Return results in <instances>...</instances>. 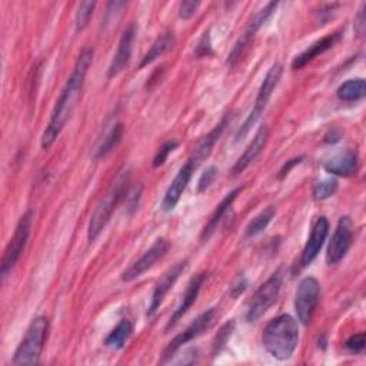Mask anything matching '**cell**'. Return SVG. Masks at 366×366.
<instances>
[{
	"label": "cell",
	"mask_w": 366,
	"mask_h": 366,
	"mask_svg": "<svg viewBox=\"0 0 366 366\" xmlns=\"http://www.w3.org/2000/svg\"><path fill=\"white\" fill-rule=\"evenodd\" d=\"M93 60V49H85L78 60L70 78L66 81L59 99L56 101V105L53 108L50 120L42 135V148L46 151L55 143V140L62 133L63 127L66 126L67 120L70 119L73 110H75L85 84L86 73L92 64Z\"/></svg>",
	"instance_id": "6da1fadb"
},
{
	"label": "cell",
	"mask_w": 366,
	"mask_h": 366,
	"mask_svg": "<svg viewBox=\"0 0 366 366\" xmlns=\"http://www.w3.org/2000/svg\"><path fill=\"white\" fill-rule=\"evenodd\" d=\"M262 343L272 358L278 360L289 359L299 343L298 322L290 315H280L272 319L263 331Z\"/></svg>",
	"instance_id": "7a4b0ae2"
},
{
	"label": "cell",
	"mask_w": 366,
	"mask_h": 366,
	"mask_svg": "<svg viewBox=\"0 0 366 366\" xmlns=\"http://www.w3.org/2000/svg\"><path fill=\"white\" fill-rule=\"evenodd\" d=\"M129 179H130V175L127 171L119 173V176L115 179V182L110 186L106 196L96 206V209L91 217L89 229H88V239L91 242H93L102 234V231L106 228L108 222L110 221L115 209L120 203L122 198L127 193Z\"/></svg>",
	"instance_id": "3957f363"
},
{
	"label": "cell",
	"mask_w": 366,
	"mask_h": 366,
	"mask_svg": "<svg viewBox=\"0 0 366 366\" xmlns=\"http://www.w3.org/2000/svg\"><path fill=\"white\" fill-rule=\"evenodd\" d=\"M49 333V321L45 316H38L29 325L21 345L18 346L13 363L15 365H36L39 363Z\"/></svg>",
	"instance_id": "277c9868"
},
{
	"label": "cell",
	"mask_w": 366,
	"mask_h": 366,
	"mask_svg": "<svg viewBox=\"0 0 366 366\" xmlns=\"http://www.w3.org/2000/svg\"><path fill=\"white\" fill-rule=\"evenodd\" d=\"M282 73H283V69L278 63H275L269 69V72L266 73V76H265V79H263V82L261 85V89H259L255 106H253L252 112L249 113V116L246 118V120L244 122V125L241 126V129L238 130V133L235 136L236 142L245 139L248 136V133L251 132V129L255 126V123L259 120V118L263 115V110L266 109V105H268L273 91L279 85V81L282 78Z\"/></svg>",
	"instance_id": "5b68a950"
},
{
	"label": "cell",
	"mask_w": 366,
	"mask_h": 366,
	"mask_svg": "<svg viewBox=\"0 0 366 366\" xmlns=\"http://www.w3.org/2000/svg\"><path fill=\"white\" fill-rule=\"evenodd\" d=\"M32 219H33V212L32 210H28L19 219V222H18L16 229H15V234H13L9 245L5 249V253H4V258H2V265H0V273H2L4 279L12 272V269L16 266V263L19 262L21 256L25 252V248L28 245V239L30 236Z\"/></svg>",
	"instance_id": "8992f818"
},
{
	"label": "cell",
	"mask_w": 366,
	"mask_h": 366,
	"mask_svg": "<svg viewBox=\"0 0 366 366\" xmlns=\"http://www.w3.org/2000/svg\"><path fill=\"white\" fill-rule=\"evenodd\" d=\"M283 282V269H278L265 283L259 286L246 312L248 322H256L278 299Z\"/></svg>",
	"instance_id": "52a82bcc"
},
{
	"label": "cell",
	"mask_w": 366,
	"mask_h": 366,
	"mask_svg": "<svg viewBox=\"0 0 366 366\" xmlns=\"http://www.w3.org/2000/svg\"><path fill=\"white\" fill-rule=\"evenodd\" d=\"M319 297L321 285L315 278L308 276L299 283L295 298V311L298 315V321L304 326H308L311 324L319 302Z\"/></svg>",
	"instance_id": "ba28073f"
},
{
	"label": "cell",
	"mask_w": 366,
	"mask_h": 366,
	"mask_svg": "<svg viewBox=\"0 0 366 366\" xmlns=\"http://www.w3.org/2000/svg\"><path fill=\"white\" fill-rule=\"evenodd\" d=\"M217 316V311L216 308H210L209 311L203 312L202 315H199L182 333H179L173 341H171V343L166 346V349L164 350L162 359L161 362L165 363L168 362L183 345H186L188 342L199 338L200 335H203L207 329L212 328V325L215 324Z\"/></svg>",
	"instance_id": "9c48e42d"
},
{
	"label": "cell",
	"mask_w": 366,
	"mask_h": 366,
	"mask_svg": "<svg viewBox=\"0 0 366 366\" xmlns=\"http://www.w3.org/2000/svg\"><path fill=\"white\" fill-rule=\"evenodd\" d=\"M353 241V222L349 216H342L332 235L326 252V263L329 266L339 263L348 253Z\"/></svg>",
	"instance_id": "30bf717a"
},
{
	"label": "cell",
	"mask_w": 366,
	"mask_h": 366,
	"mask_svg": "<svg viewBox=\"0 0 366 366\" xmlns=\"http://www.w3.org/2000/svg\"><path fill=\"white\" fill-rule=\"evenodd\" d=\"M169 251V242L165 238L156 239V242L143 253L140 259H137L130 268H127L122 273V280L123 282H132L142 276L144 272H148L155 266V263L162 259Z\"/></svg>",
	"instance_id": "8fae6325"
},
{
	"label": "cell",
	"mask_w": 366,
	"mask_h": 366,
	"mask_svg": "<svg viewBox=\"0 0 366 366\" xmlns=\"http://www.w3.org/2000/svg\"><path fill=\"white\" fill-rule=\"evenodd\" d=\"M188 268V261H182L179 263H176L173 268H171L162 278L161 280L156 283L155 290L152 294V299L149 304V309H148V315L149 318L154 316L156 314V311L161 308V305L164 304L166 295L169 294V290L173 287V285L176 283V280L179 279V276L183 273V270Z\"/></svg>",
	"instance_id": "7c38bea8"
},
{
	"label": "cell",
	"mask_w": 366,
	"mask_h": 366,
	"mask_svg": "<svg viewBox=\"0 0 366 366\" xmlns=\"http://www.w3.org/2000/svg\"><path fill=\"white\" fill-rule=\"evenodd\" d=\"M329 234V222L325 216H321L318 221L315 222L311 235L308 238V242L304 248L302 256H301V266L307 268L308 265H311L315 258L319 255L326 238Z\"/></svg>",
	"instance_id": "4fadbf2b"
},
{
	"label": "cell",
	"mask_w": 366,
	"mask_h": 366,
	"mask_svg": "<svg viewBox=\"0 0 366 366\" xmlns=\"http://www.w3.org/2000/svg\"><path fill=\"white\" fill-rule=\"evenodd\" d=\"M135 35H136V29L135 25H130L122 35L118 50L110 62V66L108 69V78L112 79L115 76H118L120 72L125 70V67L127 66L130 56H132V47H133V40H135Z\"/></svg>",
	"instance_id": "5bb4252c"
},
{
	"label": "cell",
	"mask_w": 366,
	"mask_h": 366,
	"mask_svg": "<svg viewBox=\"0 0 366 366\" xmlns=\"http://www.w3.org/2000/svg\"><path fill=\"white\" fill-rule=\"evenodd\" d=\"M195 169L196 168L190 162H188L185 166L181 168V171L178 172V175L172 181V183L168 188V190L165 193V198L162 200V209L165 212H171V210H173L176 207V205L179 203L185 189L188 188V183H189Z\"/></svg>",
	"instance_id": "9a60e30c"
},
{
	"label": "cell",
	"mask_w": 366,
	"mask_h": 366,
	"mask_svg": "<svg viewBox=\"0 0 366 366\" xmlns=\"http://www.w3.org/2000/svg\"><path fill=\"white\" fill-rule=\"evenodd\" d=\"M269 139V130L266 126H262L258 133L255 135L253 140L249 143L248 148L245 149L244 155L238 159V162L235 164V166L232 168V175H239L242 173L265 149V146L268 143Z\"/></svg>",
	"instance_id": "2e32d148"
},
{
	"label": "cell",
	"mask_w": 366,
	"mask_h": 366,
	"mask_svg": "<svg viewBox=\"0 0 366 366\" xmlns=\"http://www.w3.org/2000/svg\"><path fill=\"white\" fill-rule=\"evenodd\" d=\"M227 123H228V119H224L221 123L216 125L206 136H203V137L198 142V144L193 148L192 156L189 158V162H190L195 168H198V166L210 155V152H212V149H213V146L216 144V142L219 140V137H221V135H222V132H224Z\"/></svg>",
	"instance_id": "e0dca14e"
},
{
	"label": "cell",
	"mask_w": 366,
	"mask_h": 366,
	"mask_svg": "<svg viewBox=\"0 0 366 366\" xmlns=\"http://www.w3.org/2000/svg\"><path fill=\"white\" fill-rule=\"evenodd\" d=\"M205 279H206L205 273H200V275L192 278V280L189 282V285H188V287H186V290H185L182 302H181V305L178 307V309L173 312V315L171 316V321H169L166 329L173 328V326L178 324V321H181V318L192 308V305H193V304L196 302V299H198V295H199V292H200V289H202V286H203Z\"/></svg>",
	"instance_id": "ac0fdd59"
},
{
	"label": "cell",
	"mask_w": 366,
	"mask_h": 366,
	"mask_svg": "<svg viewBox=\"0 0 366 366\" xmlns=\"http://www.w3.org/2000/svg\"><path fill=\"white\" fill-rule=\"evenodd\" d=\"M342 35L341 32H336V33H332V35H328L325 38H322L321 40L315 42L312 46H309L304 53H301L299 56H297L294 59V62H292V69H302L304 66H307L311 60H314L315 57H318L319 55L325 53L326 50H329L331 47L335 46V43H338L341 40Z\"/></svg>",
	"instance_id": "d6986e66"
},
{
	"label": "cell",
	"mask_w": 366,
	"mask_h": 366,
	"mask_svg": "<svg viewBox=\"0 0 366 366\" xmlns=\"http://www.w3.org/2000/svg\"><path fill=\"white\" fill-rule=\"evenodd\" d=\"M358 154L353 151H346L345 154L336 155L332 159L326 161L324 164V168L326 172L331 175L342 176V178H349L356 173L358 171Z\"/></svg>",
	"instance_id": "ffe728a7"
},
{
	"label": "cell",
	"mask_w": 366,
	"mask_h": 366,
	"mask_svg": "<svg viewBox=\"0 0 366 366\" xmlns=\"http://www.w3.org/2000/svg\"><path fill=\"white\" fill-rule=\"evenodd\" d=\"M242 192V188H236L235 190H232L231 193H228L227 195V198L217 205V207H216V210H215V213L212 215V217H210V221L207 222V225L205 227V229H203V234H202V239H209L212 235H213V232L217 229V225H219V222L222 221L224 219V216L227 215V212L231 209V206H232V203L235 202V199L238 198V195Z\"/></svg>",
	"instance_id": "44dd1931"
},
{
	"label": "cell",
	"mask_w": 366,
	"mask_h": 366,
	"mask_svg": "<svg viewBox=\"0 0 366 366\" xmlns=\"http://www.w3.org/2000/svg\"><path fill=\"white\" fill-rule=\"evenodd\" d=\"M122 137H123V125L122 123H115L112 126V129L105 135V137L102 139V142L99 143V146L96 148L95 159H102V158L108 156L120 143Z\"/></svg>",
	"instance_id": "7402d4cb"
},
{
	"label": "cell",
	"mask_w": 366,
	"mask_h": 366,
	"mask_svg": "<svg viewBox=\"0 0 366 366\" xmlns=\"http://www.w3.org/2000/svg\"><path fill=\"white\" fill-rule=\"evenodd\" d=\"M173 43H175L173 33H171V32L162 33V35L156 39V42L152 45L151 50L143 56V59H142L139 67L142 69V67H144V66H148V64L152 63L155 59H158V57H161L162 55H165L169 49H172Z\"/></svg>",
	"instance_id": "603a6c76"
},
{
	"label": "cell",
	"mask_w": 366,
	"mask_h": 366,
	"mask_svg": "<svg viewBox=\"0 0 366 366\" xmlns=\"http://www.w3.org/2000/svg\"><path fill=\"white\" fill-rule=\"evenodd\" d=\"M133 332V325L127 319H122L119 325L108 335L105 339V345L110 349H122L126 343V341L130 338Z\"/></svg>",
	"instance_id": "cb8c5ba5"
},
{
	"label": "cell",
	"mask_w": 366,
	"mask_h": 366,
	"mask_svg": "<svg viewBox=\"0 0 366 366\" xmlns=\"http://www.w3.org/2000/svg\"><path fill=\"white\" fill-rule=\"evenodd\" d=\"M366 93V84L363 79H352L341 85L336 91V95L341 101L355 102L360 101Z\"/></svg>",
	"instance_id": "d4e9b609"
},
{
	"label": "cell",
	"mask_w": 366,
	"mask_h": 366,
	"mask_svg": "<svg viewBox=\"0 0 366 366\" xmlns=\"http://www.w3.org/2000/svg\"><path fill=\"white\" fill-rule=\"evenodd\" d=\"M275 215H276L275 207L269 206L265 210H262L258 216H255L253 221H251L249 225L246 227V232H245L246 238H253V236L259 235L261 232H263L268 228V225L270 224L272 219L275 217Z\"/></svg>",
	"instance_id": "484cf974"
},
{
	"label": "cell",
	"mask_w": 366,
	"mask_h": 366,
	"mask_svg": "<svg viewBox=\"0 0 366 366\" xmlns=\"http://www.w3.org/2000/svg\"><path fill=\"white\" fill-rule=\"evenodd\" d=\"M276 8H278V2H270V4H268L263 9H261V11L253 16V19L251 21V23H249V26H248V29H246L245 36L251 39V38L269 21V18L273 15V12L276 11Z\"/></svg>",
	"instance_id": "4316f807"
},
{
	"label": "cell",
	"mask_w": 366,
	"mask_h": 366,
	"mask_svg": "<svg viewBox=\"0 0 366 366\" xmlns=\"http://www.w3.org/2000/svg\"><path fill=\"white\" fill-rule=\"evenodd\" d=\"M338 190V181L336 179H326L322 182H318L314 186V198L316 200H325L331 196H333Z\"/></svg>",
	"instance_id": "83f0119b"
},
{
	"label": "cell",
	"mask_w": 366,
	"mask_h": 366,
	"mask_svg": "<svg viewBox=\"0 0 366 366\" xmlns=\"http://www.w3.org/2000/svg\"><path fill=\"white\" fill-rule=\"evenodd\" d=\"M234 329H235V322L231 321V322L225 324V325L221 328V331L217 332V335H216V338H215V341H213V346H212V348H213V349H212L213 356H216L219 352H221V349L225 346V343H227L228 339L231 338Z\"/></svg>",
	"instance_id": "f1b7e54d"
},
{
	"label": "cell",
	"mask_w": 366,
	"mask_h": 366,
	"mask_svg": "<svg viewBox=\"0 0 366 366\" xmlns=\"http://www.w3.org/2000/svg\"><path fill=\"white\" fill-rule=\"evenodd\" d=\"M95 6H96L95 2H82L79 5L78 13H76V29L78 30H84L88 26L89 21L93 15Z\"/></svg>",
	"instance_id": "f546056e"
},
{
	"label": "cell",
	"mask_w": 366,
	"mask_h": 366,
	"mask_svg": "<svg viewBox=\"0 0 366 366\" xmlns=\"http://www.w3.org/2000/svg\"><path fill=\"white\" fill-rule=\"evenodd\" d=\"M178 144H179V143L175 142V140L165 142V143L161 146V148H159V151H158V154H156V156H155V159H154V166H155V168L162 166V165L166 162L169 154H172V152L178 148Z\"/></svg>",
	"instance_id": "4dcf8cb0"
},
{
	"label": "cell",
	"mask_w": 366,
	"mask_h": 366,
	"mask_svg": "<svg viewBox=\"0 0 366 366\" xmlns=\"http://www.w3.org/2000/svg\"><path fill=\"white\" fill-rule=\"evenodd\" d=\"M249 40H251V39L244 35V36L235 43L232 52H231L229 56H228V64H229V66H235V64L238 63V60H239V57L244 55V50L246 49Z\"/></svg>",
	"instance_id": "1f68e13d"
},
{
	"label": "cell",
	"mask_w": 366,
	"mask_h": 366,
	"mask_svg": "<svg viewBox=\"0 0 366 366\" xmlns=\"http://www.w3.org/2000/svg\"><path fill=\"white\" fill-rule=\"evenodd\" d=\"M216 176H217V168H216V166H209V168L202 173V176H200V179H199L198 192L202 193V192H205L206 189H209Z\"/></svg>",
	"instance_id": "d6a6232c"
},
{
	"label": "cell",
	"mask_w": 366,
	"mask_h": 366,
	"mask_svg": "<svg viewBox=\"0 0 366 366\" xmlns=\"http://www.w3.org/2000/svg\"><path fill=\"white\" fill-rule=\"evenodd\" d=\"M195 55L198 59H202V57H207L212 55V43H210V33L209 32H205L203 36L200 38L198 46H196V50H195Z\"/></svg>",
	"instance_id": "836d02e7"
},
{
	"label": "cell",
	"mask_w": 366,
	"mask_h": 366,
	"mask_svg": "<svg viewBox=\"0 0 366 366\" xmlns=\"http://www.w3.org/2000/svg\"><path fill=\"white\" fill-rule=\"evenodd\" d=\"M345 346H346L350 352H353V353L362 352L363 348H365V333L360 332V333H356V335L350 336V338L346 341Z\"/></svg>",
	"instance_id": "e575fe53"
},
{
	"label": "cell",
	"mask_w": 366,
	"mask_h": 366,
	"mask_svg": "<svg viewBox=\"0 0 366 366\" xmlns=\"http://www.w3.org/2000/svg\"><path fill=\"white\" fill-rule=\"evenodd\" d=\"M142 192H143V186L142 185H137L135 186L133 189L127 190L126 193V198H127V209H130V212L136 210L137 205H139V200L142 198Z\"/></svg>",
	"instance_id": "d590c367"
},
{
	"label": "cell",
	"mask_w": 366,
	"mask_h": 366,
	"mask_svg": "<svg viewBox=\"0 0 366 366\" xmlns=\"http://www.w3.org/2000/svg\"><path fill=\"white\" fill-rule=\"evenodd\" d=\"M365 9H366V4H363L355 18V23H353V29L355 33L358 36H363L365 30H366V18H365Z\"/></svg>",
	"instance_id": "8d00e7d4"
},
{
	"label": "cell",
	"mask_w": 366,
	"mask_h": 366,
	"mask_svg": "<svg viewBox=\"0 0 366 366\" xmlns=\"http://www.w3.org/2000/svg\"><path fill=\"white\" fill-rule=\"evenodd\" d=\"M199 5H200L199 2H183V4L181 5V8H179V16H181V19L189 21V19L196 13Z\"/></svg>",
	"instance_id": "74e56055"
},
{
	"label": "cell",
	"mask_w": 366,
	"mask_h": 366,
	"mask_svg": "<svg viewBox=\"0 0 366 366\" xmlns=\"http://www.w3.org/2000/svg\"><path fill=\"white\" fill-rule=\"evenodd\" d=\"M304 161V156H299V158H294V159H290V161H287L285 165H283V168L280 169V172H279V178L280 179H283L290 171H292V168L294 166H297V165H299L301 162Z\"/></svg>",
	"instance_id": "f35d334b"
},
{
	"label": "cell",
	"mask_w": 366,
	"mask_h": 366,
	"mask_svg": "<svg viewBox=\"0 0 366 366\" xmlns=\"http://www.w3.org/2000/svg\"><path fill=\"white\" fill-rule=\"evenodd\" d=\"M245 287H246V280L242 278V279H239V283H236L232 287V297H238L239 294H242V292L245 290Z\"/></svg>",
	"instance_id": "ab89813d"
}]
</instances>
